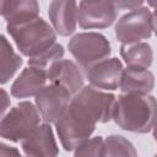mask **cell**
Returning <instances> with one entry per match:
<instances>
[{
	"mask_svg": "<svg viewBox=\"0 0 157 157\" xmlns=\"http://www.w3.org/2000/svg\"><path fill=\"white\" fill-rule=\"evenodd\" d=\"M6 29L20 53L28 58L43 53L56 43V32L42 17L18 26H6Z\"/></svg>",
	"mask_w": 157,
	"mask_h": 157,
	"instance_id": "3957f363",
	"label": "cell"
},
{
	"mask_svg": "<svg viewBox=\"0 0 157 157\" xmlns=\"http://www.w3.org/2000/svg\"><path fill=\"white\" fill-rule=\"evenodd\" d=\"M77 11L78 4L75 1H52L48 6V16L54 31L63 37L72 34L77 25Z\"/></svg>",
	"mask_w": 157,
	"mask_h": 157,
	"instance_id": "7c38bea8",
	"label": "cell"
},
{
	"mask_svg": "<svg viewBox=\"0 0 157 157\" xmlns=\"http://www.w3.org/2000/svg\"><path fill=\"white\" fill-rule=\"evenodd\" d=\"M102 157H139L134 144L126 137L112 134L104 139Z\"/></svg>",
	"mask_w": 157,
	"mask_h": 157,
	"instance_id": "ac0fdd59",
	"label": "cell"
},
{
	"mask_svg": "<svg viewBox=\"0 0 157 157\" xmlns=\"http://www.w3.org/2000/svg\"><path fill=\"white\" fill-rule=\"evenodd\" d=\"M113 120L121 130L150 132L157 123V99L151 94L121 93L115 101Z\"/></svg>",
	"mask_w": 157,
	"mask_h": 157,
	"instance_id": "7a4b0ae2",
	"label": "cell"
},
{
	"mask_svg": "<svg viewBox=\"0 0 157 157\" xmlns=\"http://www.w3.org/2000/svg\"><path fill=\"white\" fill-rule=\"evenodd\" d=\"M47 70L28 66L22 70L11 85V94L15 98L36 97L47 86Z\"/></svg>",
	"mask_w": 157,
	"mask_h": 157,
	"instance_id": "4fadbf2b",
	"label": "cell"
},
{
	"mask_svg": "<svg viewBox=\"0 0 157 157\" xmlns=\"http://www.w3.org/2000/svg\"><path fill=\"white\" fill-rule=\"evenodd\" d=\"M152 135H153L155 141L157 142V123L155 124V126H153V129H152Z\"/></svg>",
	"mask_w": 157,
	"mask_h": 157,
	"instance_id": "d4e9b609",
	"label": "cell"
},
{
	"mask_svg": "<svg viewBox=\"0 0 157 157\" xmlns=\"http://www.w3.org/2000/svg\"><path fill=\"white\" fill-rule=\"evenodd\" d=\"M72 94L63 86L49 83L34 98L36 107L44 123H56L69 108Z\"/></svg>",
	"mask_w": 157,
	"mask_h": 157,
	"instance_id": "52a82bcc",
	"label": "cell"
},
{
	"mask_svg": "<svg viewBox=\"0 0 157 157\" xmlns=\"http://www.w3.org/2000/svg\"><path fill=\"white\" fill-rule=\"evenodd\" d=\"M103 144L104 139L102 136L91 137L74 151V157H102Z\"/></svg>",
	"mask_w": 157,
	"mask_h": 157,
	"instance_id": "ffe728a7",
	"label": "cell"
},
{
	"mask_svg": "<svg viewBox=\"0 0 157 157\" xmlns=\"http://www.w3.org/2000/svg\"><path fill=\"white\" fill-rule=\"evenodd\" d=\"M115 96L92 86H85L77 92L66 112L55 123V130L65 151H75L91 139L97 123L113 119Z\"/></svg>",
	"mask_w": 157,
	"mask_h": 157,
	"instance_id": "6da1fadb",
	"label": "cell"
},
{
	"mask_svg": "<svg viewBox=\"0 0 157 157\" xmlns=\"http://www.w3.org/2000/svg\"><path fill=\"white\" fill-rule=\"evenodd\" d=\"M153 157H157V153H156V155H155V156H153Z\"/></svg>",
	"mask_w": 157,
	"mask_h": 157,
	"instance_id": "484cf974",
	"label": "cell"
},
{
	"mask_svg": "<svg viewBox=\"0 0 157 157\" xmlns=\"http://www.w3.org/2000/svg\"><path fill=\"white\" fill-rule=\"evenodd\" d=\"M40 120L38 108L32 102H20L1 118L0 135L12 142L22 141L40 125Z\"/></svg>",
	"mask_w": 157,
	"mask_h": 157,
	"instance_id": "277c9868",
	"label": "cell"
},
{
	"mask_svg": "<svg viewBox=\"0 0 157 157\" xmlns=\"http://www.w3.org/2000/svg\"><path fill=\"white\" fill-rule=\"evenodd\" d=\"M22 58L15 53L12 45L2 34L0 37V82L5 85L12 78V76L17 72V70L22 65Z\"/></svg>",
	"mask_w": 157,
	"mask_h": 157,
	"instance_id": "e0dca14e",
	"label": "cell"
},
{
	"mask_svg": "<svg viewBox=\"0 0 157 157\" xmlns=\"http://www.w3.org/2000/svg\"><path fill=\"white\" fill-rule=\"evenodd\" d=\"M63 56H64L63 45L59 44V43H55L54 45H52L49 49L44 50L43 53H40V54H38L33 58H29L28 59V66L48 70L53 64L61 60Z\"/></svg>",
	"mask_w": 157,
	"mask_h": 157,
	"instance_id": "d6986e66",
	"label": "cell"
},
{
	"mask_svg": "<svg viewBox=\"0 0 157 157\" xmlns=\"http://www.w3.org/2000/svg\"><path fill=\"white\" fill-rule=\"evenodd\" d=\"M0 157H22L20 151L16 147L6 145L5 142L0 144Z\"/></svg>",
	"mask_w": 157,
	"mask_h": 157,
	"instance_id": "44dd1931",
	"label": "cell"
},
{
	"mask_svg": "<svg viewBox=\"0 0 157 157\" xmlns=\"http://www.w3.org/2000/svg\"><path fill=\"white\" fill-rule=\"evenodd\" d=\"M118 9L114 1H81L78 2L77 22L83 29L107 28L117 20Z\"/></svg>",
	"mask_w": 157,
	"mask_h": 157,
	"instance_id": "ba28073f",
	"label": "cell"
},
{
	"mask_svg": "<svg viewBox=\"0 0 157 157\" xmlns=\"http://www.w3.org/2000/svg\"><path fill=\"white\" fill-rule=\"evenodd\" d=\"M147 4L153 7V12H152V25H153V32H155V34L157 36V1H148Z\"/></svg>",
	"mask_w": 157,
	"mask_h": 157,
	"instance_id": "cb8c5ba5",
	"label": "cell"
},
{
	"mask_svg": "<svg viewBox=\"0 0 157 157\" xmlns=\"http://www.w3.org/2000/svg\"><path fill=\"white\" fill-rule=\"evenodd\" d=\"M9 105H10L9 94H7V92H6L4 88H1V115H2V117L5 115V113H6L7 108H9Z\"/></svg>",
	"mask_w": 157,
	"mask_h": 157,
	"instance_id": "603a6c76",
	"label": "cell"
},
{
	"mask_svg": "<svg viewBox=\"0 0 157 157\" xmlns=\"http://www.w3.org/2000/svg\"><path fill=\"white\" fill-rule=\"evenodd\" d=\"M117 9H123V10H135V9H139L141 6H144V2L142 1H114Z\"/></svg>",
	"mask_w": 157,
	"mask_h": 157,
	"instance_id": "7402d4cb",
	"label": "cell"
},
{
	"mask_svg": "<svg viewBox=\"0 0 157 157\" xmlns=\"http://www.w3.org/2000/svg\"><path fill=\"white\" fill-rule=\"evenodd\" d=\"M21 148L26 157H58L59 147L50 124L43 123L25 140Z\"/></svg>",
	"mask_w": 157,
	"mask_h": 157,
	"instance_id": "30bf717a",
	"label": "cell"
},
{
	"mask_svg": "<svg viewBox=\"0 0 157 157\" xmlns=\"http://www.w3.org/2000/svg\"><path fill=\"white\" fill-rule=\"evenodd\" d=\"M69 52L75 58L76 64L85 72L94 64L108 59L112 48L110 43L98 32H81L75 34L67 43Z\"/></svg>",
	"mask_w": 157,
	"mask_h": 157,
	"instance_id": "5b68a950",
	"label": "cell"
},
{
	"mask_svg": "<svg viewBox=\"0 0 157 157\" xmlns=\"http://www.w3.org/2000/svg\"><path fill=\"white\" fill-rule=\"evenodd\" d=\"M123 71V63L118 58H108L91 66L85 76L90 86L102 91H114L119 88Z\"/></svg>",
	"mask_w": 157,
	"mask_h": 157,
	"instance_id": "9c48e42d",
	"label": "cell"
},
{
	"mask_svg": "<svg viewBox=\"0 0 157 157\" xmlns=\"http://www.w3.org/2000/svg\"><path fill=\"white\" fill-rule=\"evenodd\" d=\"M120 56L128 66L148 69L153 63V50L147 42L121 44Z\"/></svg>",
	"mask_w": 157,
	"mask_h": 157,
	"instance_id": "2e32d148",
	"label": "cell"
},
{
	"mask_svg": "<svg viewBox=\"0 0 157 157\" xmlns=\"http://www.w3.org/2000/svg\"><path fill=\"white\" fill-rule=\"evenodd\" d=\"M49 83L65 87L72 96L80 92L83 86V71L72 60L61 59L47 70Z\"/></svg>",
	"mask_w": 157,
	"mask_h": 157,
	"instance_id": "8fae6325",
	"label": "cell"
},
{
	"mask_svg": "<svg viewBox=\"0 0 157 157\" xmlns=\"http://www.w3.org/2000/svg\"><path fill=\"white\" fill-rule=\"evenodd\" d=\"M155 87V75L148 69L126 66L123 71L119 88L123 93L150 94Z\"/></svg>",
	"mask_w": 157,
	"mask_h": 157,
	"instance_id": "9a60e30c",
	"label": "cell"
},
{
	"mask_svg": "<svg viewBox=\"0 0 157 157\" xmlns=\"http://www.w3.org/2000/svg\"><path fill=\"white\" fill-rule=\"evenodd\" d=\"M0 13L6 26H18L39 17V5L34 0H2Z\"/></svg>",
	"mask_w": 157,
	"mask_h": 157,
	"instance_id": "5bb4252c",
	"label": "cell"
},
{
	"mask_svg": "<svg viewBox=\"0 0 157 157\" xmlns=\"http://www.w3.org/2000/svg\"><path fill=\"white\" fill-rule=\"evenodd\" d=\"M152 32V12L147 6L126 12L118 20L114 27L115 38L121 44L142 42V39H148Z\"/></svg>",
	"mask_w": 157,
	"mask_h": 157,
	"instance_id": "8992f818",
	"label": "cell"
}]
</instances>
